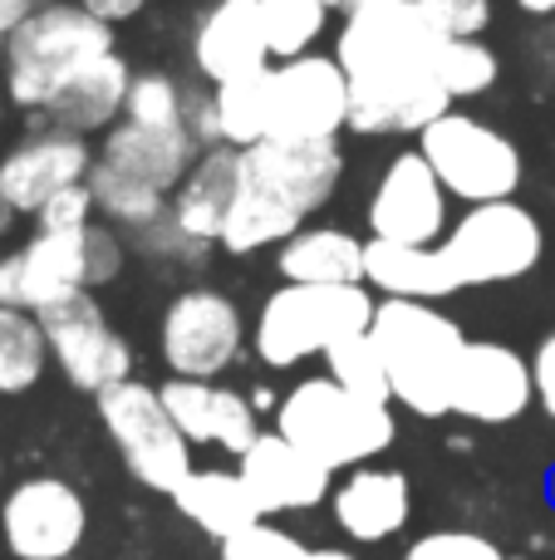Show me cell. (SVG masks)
Listing matches in <instances>:
<instances>
[{
    "mask_svg": "<svg viewBox=\"0 0 555 560\" xmlns=\"http://www.w3.org/2000/svg\"><path fill=\"white\" fill-rule=\"evenodd\" d=\"M442 39L448 35L433 30L413 0L344 10L334 30V59L350 79L354 138L423 133L448 108H458L438 79Z\"/></svg>",
    "mask_w": 555,
    "mask_h": 560,
    "instance_id": "6da1fadb",
    "label": "cell"
},
{
    "mask_svg": "<svg viewBox=\"0 0 555 560\" xmlns=\"http://www.w3.org/2000/svg\"><path fill=\"white\" fill-rule=\"evenodd\" d=\"M104 55H114V25L88 15L79 0H45L5 39V104L45 118L55 98Z\"/></svg>",
    "mask_w": 555,
    "mask_h": 560,
    "instance_id": "7a4b0ae2",
    "label": "cell"
},
{
    "mask_svg": "<svg viewBox=\"0 0 555 560\" xmlns=\"http://www.w3.org/2000/svg\"><path fill=\"white\" fill-rule=\"evenodd\" d=\"M369 335L389 369L393 408H409L413 418H448L452 374L468 345L458 319L428 300H379Z\"/></svg>",
    "mask_w": 555,
    "mask_h": 560,
    "instance_id": "3957f363",
    "label": "cell"
},
{
    "mask_svg": "<svg viewBox=\"0 0 555 560\" xmlns=\"http://www.w3.org/2000/svg\"><path fill=\"white\" fill-rule=\"evenodd\" d=\"M275 433L305 447L330 472H350L389 453L399 438V418L393 404H369L340 388L330 374H305L275 404Z\"/></svg>",
    "mask_w": 555,
    "mask_h": 560,
    "instance_id": "277c9868",
    "label": "cell"
},
{
    "mask_svg": "<svg viewBox=\"0 0 555 560\" xmlns=\"http://www.w3.org/2000/svg\"><path fill=\"white\" fill-rule=\"evenodd\" d=\"M369 285H295L281 280L261 300L251 319V354L265 369H295L305 359H324V349L374 325Z\"/></svg>",
    "mask_w": 555,
    "mask_h": 560,
    "instance_id": "5b68a950",
    "label": "cell"
},
{
    "mask_svg": "<svg viewBox=\"0 0 555 560\" xmlns=\"http://www.w3.org/2000/svg\"><path fill=\"white\" fill-rule=\"evenodd\" d=\"M413 148L428 158L438 183L462 207L511 202L527 183V153L517 138L477 114H462V108H448L438 124H428Z\"/></svg>",
    "mask_w": 555,
    "mask_h": 560,
    "instance_id": "8992f818",
    "label": "cell"
},
{
    "mask_svg": "<svg viewBox=\"0 0 555 560\" xmlns=\"http://www.w3.org/2000/svg\"><path fill=\"white\" fill-rule=\"evenodd\" d=\"M438 252L462 290L511 285L546 261V226L517 197L511 202H477L462 207V217H452Z\"/></svg>",
    "mask_w": 555,
    "mask_h": 560,
    "instance_id": "52a82bcc",
    "label": "cell"
},
{
    "mask_svg": "<svg viewBox=\"0 0 555 560\" xmlns=\"http://www.w3.org/2000/svg\"><path fill=\"white\" fill-rule=\"evenodd\" d=\"M94 408H98V423H104L118 463L128 467L133 482H143L147 492H163V497H173L187 482V472H192V443L167 418L153 384H143V378L108 384L104 394H94Z\"/></svg>",
    "mask_w": 555,
    "mask_h": 560,
    "instance_id": "ba28073f",
    "label": "cell"
},
{
    "mask_svg": "<svg viewBox=\"0 0 555 560\" xmlns=\"http://www.w3.org/2000/svg\"><path fill=\"white\" fill-rule=\"evenodd\" d=\"M246 315L226 290L187 285L167 300L157 319V354L167 374L182 378H222L246 349Z\"/></svg>",
    "mask_w": 555,
    "mask_h": 560,
    "instance_id": "9c48e42d",
    "label": "cell"
},
{
    "mask_svg": "<svg viewBox=\"0 0 555 560\" xmlns=\"http://www.w3.org/2000/svg\"><path fill=\"white\" fill-rule=\"evenodd\" d=\"M452 226V197L438 183L433 163L418 148H403L379 167L364 202V232L369 242L393 246H438Z\"/></svg>",
    "mask_w": 555,
    "mask_h": 560,
    "instance_id": "30bf717a",
    "label": "cell"
},
{
    "mask_svg": "<svg viewBox=\"0 0 555 560\" xmlns=\"http://www.w3.org/2000/svg\"><path fill=\"white\" fill-rule=\"evenodd\" d=\"M39 325H45L49 339V359H55V369L64 374L69 388L104 394L108 384L133 378V345H128V335H118L108 325L94 290H79V295L39 310Z\"/></svg>",
    "mask_w": 555,
    "mask_h": 560,
    "instance_id": "8fae6325",
    "label": "cell"
},
{
    "mask_svg": "<svg viewBox=\"0 0 555 560\" xmlns=\"http://www.w3.org/2000/svg\"><path fill=\"white\" fill-rule=\"evenodd\" d=\"M88 536V502L64 477H20L0 497V541L15 560H74Z\"/></svg>",
    "mask_w": 555,
    "mask_h": 560,
    "instance_id": "7c38bea8",
    "label": "cell"
},
{
    "mask_svg": "<svg viewBox=\"0 0 555 560\" xmlns=\"http://www.w3.org/2000/svg\"><path fill=\"white\" fill-rule=\"evenodd\" d=\"M350 133V79L334 55L281 59L271 65V133L281 143L305 138H344Z\"/></svg>",
    "mask_w": 555,
    "mask_h": 560,
    "instance_id": "4fadbf2b",
    "label": "cell"
},
{
    "mask_svg": "<svg viewBox=\"0 0 555 560\" xmlns=\"http://www.w3.org/2000/svg\"><path fill=\"white\" fill-rule=\"evenodd\" d=\"M94 158L98 153L84 133H69V128L39 118L15 148L0 153V197L15 207V217H35L55 192L88 183Z\"/></svg>",
    "mask_w": 555,
    "mask_h": 560,
    "instance_id": "5bb4252c",
    "label": "cell"
},
{
    "mask_svg": "<svg viewBox=\"0 0 555 560\" xmlns=\"http://www.w3.org/2000/svg\"><path fill=\"white\" fill-rule=\"evenodd\" d=\"M536 404V374L521 349L501 339H468L452 374V413L482 428H501L527 418Z\"/></svg>",
    "mask_w": 555,
    "mask_h": 560,
    "instance_id": "9a60e30c",
    "label": "cell"
},
{
    "mask_svg": "<svg viewBox=\"0 0 555 560\" xmlns=\"http://www.w3.org/2000/svg\"><path fill=\"white\" fill-rule=\"evenodd\" d=\"M241 173L271 187L300 217H315L320 207H330L344 183V143L340 138H305V143L265 138L256 148H241Z\"/></svg>",
    "mask_w": 555,
    "mask_h": 560,
    "instance_id": "2e32d148",
    "label": "cell"
},
{
    "mask_svg": "<svg viewBox=\"0 0 555 560\" xmlns=\"http://www.w3.org/2000/svg\"><path fill=\"white\" fill-rule=\"evenodd\" d=\"M157 398L192 447H222L226 457H241L261 438V408L216 378L167 374L157 384Z\"/></svg>",
    "mask_w": 555,
    "mask_h": 560,
    "instance_id": "e0dca14e",
    "label": "cell"
},
{
    "mask_svg": "<svg viewBox=\"0 0 555 560\" xmlns=\"http://www.w3.org/2000/svg\"><path fill=\"white\" fill-rule=\"evenodd\" d=\"M236 472L251 487L261 516H295V512H315V506L330 502L334 492V472L324 463H315L305 447H295L291 438L261 433L241 457H236Z\"/></svg>",
    "mask_w": 555,
    "mask_h": 560,
    "instance_id": "ac0fdd59",
    "label": "cell"
},
{
    "mask_svg": "<svg viewBox=\"0 0 555 560\" xmlns=\"http://www.w3.org/2000/svg\"><path fill=\"white\" fill-rule=\"evenodd\" d=\"M192 69L212 89L271 69L261 0H212L192 25Z\"/></svg>",
    "mask_w": 555,
    "mask_h": 560,
    "instance_id": "d6986e66",
    "label": "cell"
},
{
    "mask_svg": "<svg viewBox=\"0 0 555 560\" xmlns=\"http://www.w3.org/2000/svg\"><path fill=\"white\" fill-rule=\"evenodd\" d=\"M330 516H334V526H340L344 541H354V546L393 541V536L413 522L409 472H399V467H379V463L350 467L344 482L330 492Z\"/></svg>",
    "mask_w": 555,
    "mask_h": 560,
    "instance_id": "ffe728a7",
    "label": "cell"
},
{
    "mask_svg": "<svg viewBox=\"0 0 555 560\" xmlns=\"http://www.w3.org/2000/svg\"><path fill=\"white\" fill-rule=\"evenodd\" d=\"M197 158H202V148H197V138L187 128H143V124L118 118L98 138V163L157 187L163 197H173L182 187V177L192 173Z\"/></svg>",
    "mask_w": 555,
    "mask_h": 560,
    "instance_id": "44dd1931",
    "label": "cell"
},
{
    "mask_svg": "<svg viewBox=\"0 0 555 560\" xmlns=\"http://www.w3.org/2000/svg\"><path fill=\"white\" fill-rule=\"evenodd\" d=\"M20 256V305L25 310H49L59 300L88 290V226L79 232H39L25 246H15Z\"/></svg>",
    "mask_w": 555,
    "mask_h": 560,
    "instance_id": "7402d4cb",
    "label": "cell"
},
{
    "mask_svg": "<svg viewBox=\"0 0 555 560\" xmlns=\"http://www.w3.org/2000/svg\"><path fill=\"white\" fill-rule=\"evenodd\" d=\"M236 177H241V148H206L202 158L192 163V173L182 177V187L167 202V217L182 226L192 242L216 246L222 242L226 212H232L236 197Z\"/></svg>",
    "mask_w": 555,
    "mask_h": 560,
    "instance_id": "603a6c76",
    "label": "cell"
},
{
    "mask_svg": "<svg viewBox=\"0 0 555 560\" xmlns=\"http://www.w3.org/2000/svg\"><path fill=\"white\" fill-rule=\"evenodd\" d=\"M364 246L369 236H354L350 226L305 222L275 246V276L295 285H364Z\"/></svg>",
    "mask_w": 555,
    "mask_h": 560,
    "instance_id": "cb8c5ba5",
    "label": "cell"
},
{
    "mask_svg": "<svg viewBox=\"0 0 555 560\" xmlns=\"http://www.w3.org/2000/svg\"><path fill=\"white\" fill-rule=\"evenodd\" d=\"M364 285L379 290L383 300H428V305L462 290L438 246H393V242L364 246Z\"/></svg>",
    "mask_w": 555,
    "mask_h": 560,
    "instance_id": "d4e9b609",
    "label": "cell"
},
{
    "mask_svg": "<svg viewBox=\"0 0 555 560\" xmlns=\"http://www.w3.org/2000/svg\"><path fill=\"white\" fill-rule=\"evenodd\" d=\"M173 502H177V512L202 536H212V541H226V536L261 522V506H256L251 487L241 482L236 467H192L187 482L173 492Z\"/></svg>",
    "mask_w": 555,
    "mask_h": 560,
    "instance_id": "484cf974",
    "label": "cell"
},
{
    "mask_svg": "<svg viewBox=\"0 0 555 560\" xmlns=\"http://www.w3.org/2000/svg\"><path fill=\"white\" fill-rule=\"evenodd\" d=\"M128 84H133V69H128V59L114 49V55L94 59V65H88L84 74L55 98V108L45 114V124H59V128L84 133V138L104 133V128H114L118 118H123Z\"/></svg>",
    "mask_w": 555,
    "mask_h": 560,
    "instance_id": "4316f807",
    "label": "cell"
},
{
    "mask_svg": "<svg viewBox=\"0 0 555 560\" xmlns=\"http://www.w3.org/2000/svg\"><path fill=\"white\" fill-rule=\"evenodd\" d=\"M305 222H310V217H300L291 202H281L271 187H261L256 177L241 173L236 177V197H232V212H226V226H222L216 252L256 256V252H265V246L291 242Z\"/></svg>",
    "mask_w": 555,
    "mask_h": 560,
    "instance_id": "83f0119b",
    "label": "cell"
},
{
    "mask_svg": "<svg viewBox=\"0 0 555 560\" xmlns=\"http://www.w3.org/2000/svg\"><path fill=\"white\" fill-rule=\"evenodd\" d=\"M49 364L55 359H49V339L35 310L0 305V398L29 394Z\"/></svg>",
    "mask_w": 555,
    "mask_h": 560,
    "instance_id": "f1b7e54d",
    "label": "cell"
},
{
    "mask_svg": "<svg viewBox=\"0 0 555 560\" xmlns=\"http://www.w3.org/2000/svg\"><path fill=\"white\" fill-rule=\"evenodd\" d=\"M88 192H94V202H98V222L118 226V232H128V236L153 226L157 217H167V202H173V197H163L157 187L104 167L98 158H94V167H88Z\"/></svg>",
    "mask_w": 555,
    "mask_h": 560,
    "instance_id": "f546056e",
    "label": "cell"
},
{
    "mask_svg": "<svg viewBox=\"0 0 555 560\" xmlns=\"http://www.w3.org/2000/svg\"><path fill=\"white\" fill-rule=\"evenodd\" d=\"M212 104H216V128H222L226 148L265 143V133H271V69L232 79V84H216Z\"/></svg>",
    "mask_w": 555,
    "mask_h": 560,
    "instance_id": "4dcf8cb0",
    "label": "cell"
},
{
    "mask_svg": "<svg viewBox=\"0 0 555 560\" xmlns=\"http://www.w3.org/2000/svg\"><path fill=\"white\" fill-rule=\"evenodd\" d=\"M330 20H334L330 0H261V25H265V45H271V65L310 55V49L324 39Z\"/></svg>",
    "mask_w": 555,
    "mask_h": 560,
    "instance_id": "1f68e13d",
    "label": "cell"
},
{
    "mask_svg": "<svg viewBox=\"0 0 555 560\" xmlns=\"http://www.w3.org/2000/svg\"><path fill=\"white\" fill-rule=\"evenodd\" d=\"M324 374H330L340 388H350V394L369 398V404H393L389 369H383V354H379V345H374L369 329L324 349Z\"/></svg>",
    "mask_w": 555,
    "mask_h": 560,
    "instance_id": "d6a6232c",
    "label": "cell"
},
{
    "mask_svg": "<svg viewBox=\"0 0 555 560\" xmlns=\"http://www.w3.org/2000/svg\"><path fill=\"white\" fill-rule=\"evenodd\" d=\"M438 79L452 94V104H462V98H482L501 84V55L482 35L477 39H442Z\"/></svg>",
    "mask_w": 555,
    "mask_h": 560,
    "instance_id": "836d02e7",
    "label": "cell"
},
{
    "mask_svg": "<svg viewBox=\"0 0 555 560\" xmlns=\"http://www.w3.org/2000/svg\"><path fill=\"white\" fill-rule=\"evenodd\" d=\"M182 114H187V84L167 69H143L133 74L128 84V104H123V118L128 124H143V128H182Z\"/></svg>",
    "mask_w": 555,
    "mask_h": 560,
    "instance_id": "e575fe53",
    "label": "cell"
},
{
    "mask_svg": "<svg viewBox=\"0 0 555 560\" xmlns=\"http://www.w3.org/2000/svg\"><path fill=\"white\" fill-rule=\"evenodd\" d=\"M315 546L305 536H295L291 526H275L271 516H261L256 526L216 541V556L222 560H310Z\"/></svg>",
    "mask_w": 555,
    "mask_h": 560,
    "instance_id": "d590c367",
    "label": "cell"
},
{
    "mask_svg": "<svg viewBox=\"0 0 555 560\" xmlns=\"http://www.w3.org/2000/svg\"><path fill=\"white\" fill-rule=\"evenodd\" d=\"M403 560H507L497 541L487 532H472V526H438V532H423L403 546Z\"/></svg>",
    "mask_w": 555,
    "mask_h": 560,
    "instance_id": "8d00e7d4",
    "label": "cell"
},
{
    "mask_svg": "<svg viewBox=\"0 0 555 560\" xmlns=\"http://www.w3.org/2000/svg\"><path fill=\"white\" fill-rule=\"evenodd\" d=\"M413 5L448 39H477L492 25V0H413Z\"/></svg>",
    "mask_w": 555,
    "mask_h": 560,
    "instance_id": "74e56055",
    "label": "cell"
},
{
    "mask_svg": "<svg viewBox=\"0 0 555 560\" xmlns=\"http://www.w3.org/2000/svg\"><path fill=\"white\" fill-rule=\"evenodd\" d=\"M133 246H138V252H143V256H157V261H182V266L206 261V256L216 252V246L192 242V236H187L182 226L173 222V217H157L153 226H143V232H133Z\"/></svg>",
    "mask_w": 555,
    "mask_h": 560,
    "instance_id": "f35d334b",
    "label": "cell"
},
{
    "mask_svg": "<svg viewBox=\"0 0 555 560\" xmlns=\"http://www.w3.org/2000/svg\"><path fill=\"white\" fill-rule=\"evenodd\" d=\"M88 222H98V202H94V192H88V183L64 187V192H55L35 212L39 232H79V226H88Z\"/></svg>",
    "mask_w": 555,
    "mask_h": 560,
    "instance_id": "ab89813d",
    "label": "cell"
},
{
    "mask_svg": "<svg viewBox=\"0 0 555 560\" xmlns=\"http://www.w3.org/2000/svg\"><path fill=\"white\" fill-rule=\"evenodd\" d=\"M182 128L197 138V148H222V128H216V104H212V89H192L187 84V114Z\"/></svg>",
    "mask_w": 555,
    "mask_h": 560,
    "instance_id": "60d3db41",
    "label": "cell"
},
{
    "mask_svg": "<svg viewBox=\"0 0 555 560\" xmlns=\"http://www.w3.org/2000/svg\"><path fill=\"white\" fill-rule=\"evenodd\" d=\"M531 374H536V404L546 408L555 423V329L536 345V354H531Z\"/></svg>",
    "mask_w": 555,
    "mask_h": 560,
    "instance_id": "b9f144b4",
    "label": "cell"
},
{
    "mask_svg": "<svg viewBox=\"0 0 555 560\" xmlns=\"http://www.w3.org/2000/svg\"><path fill=\"white\" fill-rule=\"evenodd\" d=\"M79 5L88 10V15H98L104 25H128V20H138L147 10V0H79Z\"/></svg>",
    "mask_w": 555,
    "mask_h": 560,
    "instance_id": "7bdbcfd3",
    "label": "cell"
},
{
    "mask_svg": "<svg viewBox=\"0 0 555 560\" xmlns=\"http://www.w3.org/2000/svg\"><path fill=\"white\" fill-rule=\"evenodd\" d=\"M45 5V0H0V39H10L20 25H25L35 10Z\"/></svg>",
    "mask_w": 555,
    "mask_h": 560,
    "instance_id": "ee69618b",
    "label": "cell"
},
{
    "mask_svg": "<svg viewBox=\"0 0 555 560\" xmlns=\"http://www.w3.org/2000/svg\"><path fill=\"white\" fill-rule=\"evenodd\" d=\"M310 560H359L354 551H344V546H315Z\"/></svg>",
    "mask_w": 555,
    "mask_h": 560,
    "instance_id": "f6af8a7d",
    "label": "cell"
},
{
    "mask_svg": "<svg viewBox=\"0 0 555 560\" xmlns=\"http://www.w3.org/2000/svg\"><path fill=\"white\" fill-rule=\"evenodd\" d=\"M527 15H555V0H517Z\"/></svg>",
    "mask_w": 555,
    "mask_h": 560,
    "instance_id": "bcb514c9",
    "label": "cell"
},
{
    "mask_svg": "<svg viewBox=\"0 0 555 560\" xmlns=\"http://www.w3.org/2000/svg\"><path fill=\"white\" fill-rule=\"evenodd\" d=\"M10 222H15V207H10V202H5V197H0V236H5V232H10Z\"/></svg>",
    "mask_w": 555,
    "mask_h": 560,
    "instance_id": "7dc6e473",
    "label": "cell"
},
{
    "mask_svg": "<svg viewBox=\"0 0 555 560\" xmlns=\"http://www.w3.org/2000/svg\"><path fill=\"white\" fill-rule=\"evenodd\" d=\"M354 5H383V0H344V10H354Z\"/></svg>",
    "mask_w": 555,
    "mask_h": 560,
    "instance_id": "c3c4849f",
    "label": "cell"
},
{
    "mask_svg": "<svg viewBox=\"0 0 555 560\" xmlns=\"http://www.w3.org/2000/svg\"><path fill=\"white\" fill-rule=\"evenodd\" d=\"M330 5H334V10H344V0H330Z\"/></svg>",
    "mask_w": 555,
    "mask_h": 560,
    "instance_id": "681fc988",
    "label": "cell"
},
{
    "mask_svg": "<svg viewBox=\"0 0 555 560\" xmlns=\"http://www.w3.org/2000/svg\"><path fill=\"white\" fill-rule=\"evenodd\" d=\"M0 118H5V98H0Z\"/></svg>",
    "mask_w": 555,
    "mask_h": 560,
    "instance_id": "f907efd6",
    "label": "cell"
},
{
    "mask_svg": "<svg viewBox=\"0 0 555 560\" xmlns=\"http://www.w3.org/2000/svg\"><path fill=\"white\" fill-rule=\"evenodd\" d=\"M0 59H5V39H0Z\"/></svg>",
    "mask_w": 555,
    "mask_h": 560,
    "instance_id": "816d5d0a",
    "label": "cell"
},
{
    "mask_svg": "<svg viewBox=\"0 0 555 560\" xmlns=\"http://www.w3.org/2000/svg\"><path fill=\"white\" fill-rule=\"evenodd\" d=\"M507 560H531V556H507Z\"/></svg>",
    "mask_w": 555,
    "mask_h": 560,
    "instance_id": "f5cc1de1",
    "label": "cell"
},
{
    "mask_svg": "<svg viewBox=\"0 0 555 560\" xmlns=\"http://www.w3.org/2000/svg\"><path fill=\"white\" fill-rule=\"evenodd\" d=\"M0 477H5V463H0Z\"/></svg>",
    "mask_w": 555,
    "mask_h": 560,
    "instance_id": "db71d44e",
    "label": "cell"
}]
</instances>
